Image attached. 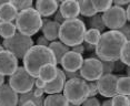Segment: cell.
Wrapping results in <instances>:
<instances>
[{"label": "cell", "mask_w": 130, "mask_h": 106, "mask_svg": "<svg viewBox=\"0 0 130 106\" xmlns=\"http://www.w3.org/2000/svg\"><path fill=\"white\" fill-rule=\"evenodd\" d=\"M100 37H101V33L98 30H94V29H88L85 33V38L84 41L86 43H89L91 45L96 46L98 44Z\"/></svg>", "instance_id": "obj_26"}, {"label": "cell", "mask_w": 130, "mask_h": 106, "mask_svg": "<svg viewBox=\"0 0 130 106\" xmlns=\"http://www.w3.org/2000/svg\"><path fill=\"white\" fill-rule=\"evenodd\" d=\"M119 60L122 62L125 65H127V66L130 65V41H127V42L123 44L122 49H121V51H120Z\"/></svg>", "instance_id": "obj_29"}, {"label": "cell", "mask_w": 130, "mask_h": 106, "mask_svg": "<svg viewBox=\"0 0 130 106\" xmlns=\"http://www.w3.org/2000/svg\"><path fill=\"white\" fill-rule=\"evenodd\" d=\"M49 21H50V19H49V18H42V24H45V23L49 22Z\"/></svg>", "instance_id": "obj_49"}, {"label": "cell", "mask_w": 130, "mask_h": 106, "mask_svg": "<svg viewBox=\"0 0 130 106\" xmlns=\"http://www.w3.org/2000/svg\"><path fill=\"white\" fill-rule=\"evenodd\" d=\"M82 62H84L82 55L72 52L70 50V51H68L62 57V59L60 61V65L62 66L63 71H67V72H76V71L80 70Z\"/></svg>", "instance_id": "obj_12"}, {"label": "cell", "mask_w": 130, "mask_h": 106, "mask_svg": "<svg viewBox=\"0 0 130 106\" xmlns=\"http://www.w3.org/2000/svg\"><path fill=\"white\" fill-rule=\"evenodd\" d=\"M48 48L51 50V52L54 53L55 58H56V61H57V64H60V61L62 57L68 51H70V48L67 45H64L63 43H61L60 41H52V42H50L49 46Z\"/></svg>", "instance_id": "obj_20"}, {"label": "cell", "mask_w": 130, "mask_h": 106, "mask_svg": "<svg viewBox=\"0 0 130 106\" xmlns=\"http://www.w3.org/2000/svg\"><path fill=\"white\" fill-rule=\"evenodd\" d=\"M35 85H36V87L38 88H45L46 86V82L45 81H42L40 77H36V80H35Z\"/></svg>", "instance_id": "obj_41"}, {"label": "cell", "mask_w": 130, "mask_h": 106, "mask_svg": "<svg viewBox=\"0 0 130 106\" xmlns=\"http://www.w3.org/2000/svg\"><path fill=\"white\" fill-rule=\"evenodd\" d=\"M84 44V48H85V51H88V52H93L94 51V46L91 45L89 43H82Z\"/></svg>", "instance_id": "obj_43"}, {"label": "cell", "mask_w": 130, "mask_h": 106, "mask_svg": "<svg viewBox=\"0 0 130 106\" xmlns=\"http://www.w3.org/2000/svg\"><path fill=\"white\" fill-rule=\"evenodd\" d=\"M22 62L25 70L35 78L38 77L40 67L45 64L51 63L57 65V61L51 50L48 46H41L36 44L27 51L22 59Z\"/></svg>", "instance_id": "obj_2"}, {"label": "cell", "mask_w": 130, "mask_h": 106, "mask_svg": "<svg viewBox=\"0 0 130 106\" xmlns=\"http://www.w3.org/2000/svg\"><path fill=\"white\" fill-rule=\"evenodd\" d=\"M71 51L75 52V53H78V54L82 55L84 53L86 52L85 51V48H84V44H79V45H76V46H72L71 48Z\"/></svg>", "instance_id": "obj_38"}, {"label": "cell", "mask_w": 130, "mask_h": 106, "mask_svg": "<svg viewBox=\"0 0 130 106\" xmlns=\"http://www.w3.org/2000/svg\"><path fill=\"white\" fill-rule=\"evenodd\" d=\"M49 44H50V42L48 40L46 39L43 35H41V37H39L37 39V41H36V45H41V46H49Z\"/></svg>", "instance_id": "obj_36"}, {"label": "cell", "mask_w": 130, "mask_h": 106, "mask_svg": "<svg viewBox=\"0 0 130 106\" xmlns=\"http://www.w3.org/2000/svg\"><path fill=\"white\" fill-rule=\"evenodd\" d=\"M93 7L96 9L97 13L99 12H106L112 5V0H92Z\"/></svg>", "instance_id": "obj_27"}, {"label": "cell", "mask_w": 130, "mask_h": 106, "mask_svg": "<svg viewBox=\"0 0 130 106\" xmlns=\"http://www.w3.org/2000/svg\"><path fill=\"white\" fill-rule=\"evenodd\" d=\"M113 64H115V70H113V71H116V74H118V73H122V72H125V69H126V66H127V65H125V64H123L120 60L115 61V62H113Z\"/></svg>", "instance_id": "obj_35"}, {"label": "cell", "mask_w": 130, "mask_h": 106, "mask_svg": "<svg viewBox=\"0 0 130 106\" xmlns=\"http://www.w3.org/2000/svg\"><path fill=\"white\" fill-rule=\"evenodd\" d=\"M43 106H70L63 94H50L43 99Z\"/></svg>", "instance_id": "obj_21"}, {"label": "cell", "mask_w": 130, "mask_h": 106, "mask_svg": "<svg viewBox=\"0 0 130 106\" xmlns=\"http://www.w3.org/2000/svg\"><path fill=\"white\" fill-rule=\"evenodd\" d=\"M18 12L19 11L16 7L11 4V0H9L0 7V20L6 22H13L18 16Z\"/></svg>", "instance_id": "obj_18"}, {"label": "cell", "mask_w": 130, "mask_h": 106, "mask_svg": "<svg viewBox=\"0 0 130 106\" xmlns=\"http://www.w3.org/2000/svg\"><path fill=\"white\" fill-rule=\"evenodd\" d=\"M54 21L58 22V23H60V24L64 21V18L62 17V14H61V12H60L59 10L56 11V13L54 14Z\"/></svg>", "instance_id": "obj_40"}, {"label": "cell", "mask_w": 130, "mask_h": 106, "mask_svg": "<svg viewBox=\"0 0 130 106\" xmlns=\"http://www.w3.org/2000/svg\"><path fill=\"white\" fill-rule=\"evenodd\" d=\"M78 5H79V13L81 16L90 18L94 16V14H97V11L92 4V0H79Z\"/></svg>", "instance_id": "obj_22"}, {"label": "cell", "mask_w": 130, "mask_h": 106, "mask_svg": "<svg viewBox=\"0 0 130 106\" xmlns=\"http://www.w3.org/2000/svg\"><path fill=\"white\" fill-rule=\"evenodd\" d=\"M116 93L120 95L129 96L130 94V77L122 75L118 77L116 83Z\"/></svg>", "instance_id": "obj_23"}, {"label": "cell", "mask_w": 130, "mask_h": 106, "mask_svg": "<svg viewBox=\"0 0 130 106\" xmlns=\"http://www.w3.org/2000/svg\"><path fill=\"white\" fill-rule=\"evenodd\" d=\"M66 82H67V77L64 75L63 70L58 67V74L56 76V78L52 80L49 83H46V86L43 88V91L48 95H50V94H59L62 92Z\"/></svg>", "instance_id": "obj_14"}, {"label": "cell", "mask_w": 130, "mask_h": 106, "mask_svg": "<svg viewBox=\"0 0 130 106\" xmlns=\"http://www.w3.org/2000/svg\"><path fill=\"white\" fill-rule=\"evenodd\" d=\"M32 92H34V95H35V96H37V97H41V96H43V93H45V91H43L42 88L34 87V88H32Z\"/></svg>", "instance_id": "obj_42"}, {"label": "cell", "mask_w": 130, "mask_h": 106, "mask_svg": "<svg viewBox=\"0 0 130 106\" xmlns=\"http://www.w3.org/2000/svg\"><path fill=\"white\" fill-rule=\"evenodd\" d=\"M62 92L70 105H81L88 98L87 82L81 77L67 80Z\"/></svg>", "instance_id": "obj_5"}, {"label": "cell", "mask_w": 130, "mask_h": 106, "mask_svg": "<svg viewBox=\"0 0 130 106\" xmlns=\"http://www.w3.org/2000/svg\"><path fill=\"white\" fill-rule=\"evenodd\" d=\"M111 106H130V98L129 96L126 95H120L116 94L110 98Z\"/></svg>", "instance_id": "obj_28"}, {"label": "cell", "mask_w": 130, "mask_h": 106, "mask_svg": "<svg viewBox=\"0 0 130 106\" xmlns=\"http://www.w3.org/2000/svg\"><path fill=\"white\" fill-rule=\"evenodd\" d=\"M4 46H2V44H0V52H1V51H4Z\"/></svg>", "instance_id": "obj_51"}, {"label": "cell", "mask_w": 130, "mask_h": 106, "mask_svg": "<svg viewBox=\"0 0 130 106\" xmlns=\"http://www.w3.org/2000/svg\"><path fill=\"white\" fill-rule=\"evenodd\" d=\"M63 72H64V75H66L67 80L81 77V76H80V72H79V71H76V72H67V71H63Z\"/></svg>", "instance_id": "obj_37"}, {"label": "cell", "mask_w": 130, "mask_h": 106, "mask_svg": "<svg viewBox=\"0 0 130 106\" xmlns=\"http://www.w3.org/2000/svg\"><path fill=\"white\" fill-rule=\"evenodd\" d=\"M21 106H37V105H36V103L32 102V101H27V102L23 103Z\"/></svg>", "instance_id": "obj_45"}, {"label": "cell", "mask_w": 130, "mask_h": 106, "mask_svg": "<svg viewBox=\"0 0 130 106\" xmlns=\"http://www.w3.org/2000/svg\"><path fill=\"white\" fill-rule=\"evenodd\" d=\"M34 43V40L30 37L17 32L13 37L9 38V39H5L1 44L5 50L11 52L18 60H22L28 50L35 45Z\"/></svg>", "instance_id": "obj_6"}, {"label": "cell", "mask_w": 130, "mask_h": 106, "mask_svg": "<svg viewBox=\"0 0 130 106\" xmlns=\"http://www.w3.org/2000/svg\"><path fill=\"white\" fill-rule=\"evenodd\" d=\"M59 30H60V23L50 20L49 22L45 23L41 26V31H42L43 37L46 38L49 42L52 41H57L59 38Z\"/></svg>", "instance_id": "obj_17"}, {"label": "cell", "mask_w": 130, "mask_h": 106, "mask_svg": "<svg viewBox=\"0 0 130 106\" xmlns=\"http://www.w3.org/2000/svg\"><path fill=\"white\" fill-rule=\"evenodd\" d=\"M112 4L113 6H118V7L120 8H125V6H129V0H115V1H112Z\"/></svg>", "instance_id": "obj_39"}, {"label": "cell", "mask_w": 130, "mask_h": 106, "mask_svg": "<svg viewBox=\"0 0 130 106\" xmlns=\"http://www.w3.org/2000/svg\"><path fill=\"white\" fill-rule=\"evenodd\" d=\"M79 72H80L81 78H84L86 82L97 81L102 75L101 61L97 58L84 59V62H82V65Z\"/></svg>", "instance_id": "obj_9"}, {"label": "cell", "mask_w": 130, "mask_h": 106, "mask_svg": "<svg viewBox=\"0 0 130 106\" xmlns=\"http://www.w3.org/2000/svg\"><path fill=\"white\" fill-rule=\"evenodd\" d=\"M100 105H101V103L97 97H88L81 104V106H100Z\"/></svg>", "instance_id": "obj_33"}, {"label": "cell", "mask_w": 130, "mask_h": 106, "mask_svg": "<svg viewBox=\"0 0 130 106\" xmlns=\"http://www.w3.org/2000/svg\"><path fill=\"white\" fill-rule=\"evenodd\" d=\"M125 13H126V18H127V21L130 20V7L127 6L126 9H125Z\"/></svg>", "instance_id": "obj_44"}, {"label": "cell", "mask_w": 130, "mask_h": 106, "mask_svg": "<svg viewBox=\"0 0 130 106\" xmlns=\"http://www.w3.org/2000/svg\"><path fill=\"white\" fill-rule=\"evenodd\" d=\"M87 23L89 25V29H94V30H98L100 33H103L106 30V26L103 24L102 21V17L100 13H97L94 16L88 18Z\"/></svg>", "instance_id": "obj_25"}, {"label": "cell", "mask_w": 130, "mask_h": 106, "mask_svg": "<svg viewBox=\"0 0 130 106\" xmlns=\"http://www.w3.org/2000/svg\"><path fill=\"white\" fill-rule=\"evenodd\" d=\"M4 84H5V76L0 74V86H2Z\"/></svg>", "instance_id": "obj_47"}, {"label": "cell", "mask_w": 130, "mask_h": 106, "mask_svg": "<svg viewBox=\"0 0 130 106\" xmlns=\"http://www.w3.org/2000/svg\"><path fill=\"white\" fill-rule=\"evenodd\" d=\"M17 33V28L13 22L0 21V37L5 39H9Z\"/></svg>", "instance_id": "obj_24"}, {"label": "cell", "mask_w": 130, "mask_h": 106, "mask_svg": "<svg viewBox=\"0 0 130 106\" xmlns=\"http://www.w3.org/2000/svg\"><path fill=\"white\" fill-rule=\"evenodd\" d=\"M8 1H9V0H0V7H1L2 5H5L6 2H8Z\"/></svg>", "instance_id": "obj_50"}, {"label": "cell", "mask_w": 130, "mask_h": 106, "mask_svg": "<svg viewBox=\"0 0 130 106\" xmlns=\"http://www.w3.org/2000/svg\"><path fill=\"white\" fill-rule=\"evenodd\" d=\"M125 71H126V76H128V77H129V74H130V67H129V66H126Z\"/></svg>", "instance_id": "obj_48"}, {"label": "cell", "mask_w": 130, "mask_h": 106, "mask_svg": "<svg viewBox=\"0 0 130 106\" xmlns=\"http://www.w3.org/2000/svg\"><path fill=\"white\" fill-rule=\"evenodd\" d=\"M35 80L36 78L29 74L25 70V67L18 66L16 72L9 76L8 84L16 93L23 94L32 91V88L35 87Z\"/></svg>", "instance_id": "obj_7"}, {"label": "cell", "mask_w": 130, "mask_h": 106, "mask_svg": "<svg viewBox=\"0 0 130 106\" xmlns=\"http://www.w3.org/2000/svg\"><path fill=\"white\" fill-rule=\"evenodd\" d=\"M60 2L56 0H38L36 1V10L41 16V18H49L54 16L56 11L59 9Z\"/></svg>", "instance_id": "obj_16"}, {"label": "cell", "mask_w": 130, "mask_h": 106, "mask_svg": "<svg viewBox=\"0 0 130 106\" xmlns=\"http://www.w3.org/2000/svg\"><path fill=\"white\" fill-rule=\"evenodd\" d=\"M101 17L105 26L110 30L118 31L126 23H128L125 13V8H120L118 6L112 5L106 12L101 14Z\"/></svg>", "instance_id": "obj_8"}, {"label": "cell", "mask_w": 130, "mask_h": 106, "mask_svg": "<svg viewBox=\"0 0 130 106\" xmlns=\"http://www.w3.org/2000/svg\"><path fill=\"white\" fill-rule=\"evenodd\" d=\"M11 4L16 7L18 11H23L29 8H32L34 1L32 0H11Z\"/></svg>", "instance_id": "obj_30"}, {"label": "cell", "mask_w": 130, "mask_h": 106, "mask_svg": "<svg viewBox=\"0 0 130 106\" xmlns=\"http://www.w3.org/2000/svg\"><path fill=\"white\" fill-rule=\"evenodd\" d=\"M102 65V75L103 74H112L115 72V64L111 61H101Z\"/></svg>", "instance_id": "obj_31"}, {"label": "cell", "mask_w": 130, "mask_h": 106, "mask_svg": "<svg viewBox=\"0 0 130 106\" xmlns=\"http://www.w3.org/2000/svg\"><path fill=\"white\" fill-rule=\"evenodd\" d=\"M0 21H1V20H0Z\"/></svg>", "instance_id": "obj_53"}, {"label": "cell", "mask_w": 130, "mask_h": 106, "mask_svg": "<svg viewBox=\"0 0 130 106\" xmlns=\"http://www.w3.org/2000/svg\"><path fill=\"white\" fill-rule=\"evenodd\" d=\"M57 74H58L57 65L51 64V63H48V64H45L43 66L40 67L38 77H40L42 81H45L46 83H49V82H51L52 80L56 78Z\"/></svg>", "instance_id": "obj_19"}, {"label": "cell", "mask_w": 130, "mask_h": 106, "mask_svg": "<svg viewBox=\"0 0 130 106\" xmlns=\"http://www.w3.org/2000/svg\"><path fill=\"white\" fill-rule=\"evenodd\" d=\"M88 86V97H96L98 95V86H97V82H87Z\"/></svg>", "instance_id": "obj_32"}, {"label": "cell", "mask_w": 130, "mask_h": 106, "mask_svg": "<svg viewBox=\"0 0 130 106\" xmlns=\"http://www.w3.org/2000/svg\"><path fill=\"white\" fill-rule=\"evenodd\" d=\"M18 66V59L12 53L7 50L0 52V74L10 76L16 72Z\"/></svg>", "instance_id": "obj_11"}, {"label": "cell", "mask_w": 130, "mask_h": 106, "mask_svg": "<svg viewBox=\"0 0 130 106\" xmlns=\"http://www.w3.org/2000/svg\"><path fill=\"white\" fill-rule=\"evenodd\" d=\"M118 31L126 38L127 41H130V25H129V23H126V24L123 25L122 28H120Z\"/></svg>", "instance_id": "obj_34"}, {"label": "cell", "mask_w": 130, "mask_h": 106, "mask_svg": "<svg viewBox=\"0 0 130 106\" xmlns=\"http://www.w3.org/2000/svg\"><path fill=\"white\" fill-rule=\"evenodd\" d=\"M19 94L16 93L8 83L0 86V106H18Z\"/></svg>", "instance_id": "obj_13"}, {"label": "cell", "mask_w": 130, "mask_h": 106, "mask_svg": "<svg viewBox=\"0 0 130 106\" xmlns=\"http://www.w3.org/2000/svg\"><path fill=\"white\" fill-rule=\"evenodd\" d=\"M126 42V38L119 31L109 30L103 32L98 44L94 46V54L100 61L115 62L119 60L120 51Z\"/></svg>", "instance_id": "obj_1"}, {"label": "cell", "mask_w": 130, "mask_h": 106, "mask_svg": "<svg viewBox=\"0 0 130 106\" xmlns=\"http://www.w3.org/2000/svg\"><path fill=\"white\" fill-rule=\"evenodd\" d=\"M70 106H81V105H70Z\"/></svg>", "instance_id": "obj_52"}, {"label": "cell", "mask_w": 130, "mask_h": 106, "mask_svg": "<svg viewBox=\"0 0 130 106\" xmlns=\"http://www.w3.org/2000/svg\"><path fill=\"white\" fill-rule=\"evenodd\" d=\"M100 106H111V101H110V98H107L106 101H103Z\"/></svg>", "instance_id": "obj_46"}, {"label": "cell", "mask_w": 130, "mask_h": 106, "mask_svg": "<svg viewBox=\"0 0 130 106\" xmlns=\"http://www.w3.org/2000/svg\"><path fill=\"white\" fill-rule=\"evenodd\" d=\"M59 11L61 12L64 20L76 19L79 13V5L77 0H64L59 4Z\"/></svg>", "instance_id": "obj_15"}, {"label": "cell", "mask_w": 130, "mask_h": 106, "mask_svg": "<svg viewBox=\"0 0 130 106\" xmlns=\"http://www.w3.org/2000/svg\"><path fill=\"white\" fill-rule=\"evenodd\" d=\"M14 25L19 33L31 38L41 30L42 18L35 8H29L27 10L19 11L14 20Z\"/></svg>", "instance_id": "obj_4"}, {"label": "cell", "mask_w": 130, "mask_h": 106, "mask_svg": "<svg viewBox=\"0 0 130 106\" xmlns=\"http://www.w3.org/2000/svg\"><path fill=\"white\" fill-rule=\"evenodd\" d=\"M122 76V74H103L97 80V86H98V94L103 97L111 98L116 95V83L118 77Z\"/></svg>", "instance_id": "obj_10"}, {"label": "cell", "mask_w": 130, "mask_h": 106, "mask_svg": "<svg viewBox=\"0 0 130 106\" xmlns=\"http://www.w3.org/2000/svg\"><path fill=\"white\" fill-rule=\"evenodd\" d=\"M87 31L86 24L79 18L64 20L60 24L59 30V41L64 45L72 48L84 43L85 33Z\"/></svg>", "instance_id": "obj_3"}]
</instances>
